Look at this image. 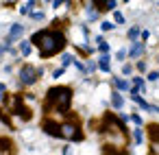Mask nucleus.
<instances>
[{
	"instance_id": "24",
	"label": "nucleus",
	"mask_w": 159,
	"mask_h": 155,
	"mask_svg": "<svg viewBox=\"0 0 159 155\" xmlns=\"http://www.w3.org/2000/svg\"><path fill=\"white\" fill-rule=\"evenodd\" d=\"M137 33H139V29H137V26H135V29H131V31H129V37H131V40H133V37H137Z\"/></svg>"
},
{
	"instance_id": "13",
	"label": "nucleus",
	"mask_w": 159,
	"mask_h": 155,
	"mask_svg": "<svg viewBox=\"0 0 159 155\" xmlns=\"http://www.w3.org/2000/svg\"><path fill=\"white\" fill-rule=\"evenodd\" d=\"M96 5H87V9H85V13H87V20H94L96 18V9H94Z\"/></svg>"
},
{
	"instance_id": "18",
	"label": "nucleus",
	"mask_w": 159,
	"mask_h": 155,
	"mask_svg": "<svg viewBox=\"0 0 159 155\" xmlns=\"http://www.w3.org/2000/svg\"><path fill=\"white\" fill-rule=\"evenodd\" d=\"M20 50H22V55H29V53H31V44H29V42H22V44H20Z\"/></svg>"
},
{
	"instance_id": "11",
	"label": "nucleus",
	"mask_w": 159,
	"mask_h": 155,
	"mask_svg": "<svg viewBox=\"0 0 159 155\" xmlns=\"http://www.w3.org/2000/svg\"><path fill=\"white\" fill-rule=\"evenodd\" d=\"M9 140H0V155H11V148H9Z\"/></svg>"
},
{
	"instance_id": "6",
	"label": "nucleus",
	"mask_w": 159,
	"mask_h": 155,
	"mask_svg": "<svg viewBox=\"0 0 159 155\" xmlns=\"http://www.w3.org/2000/svg\"><path fill=\"white\" fill-rule=\"evenodd\" d=\"M22 33H24V26H22V24H13V26H11V31H9V37H7V44H5V48H9V44H11L16 37H20Z\"/></svg>"
},
{
	"instance_id": "19",
	"label": "nucleus",
	"mask_w": 159,
	"mask_h": 155,
	"mask_svg": "<svg viewBox=\"0 0 159 155\" xmlns=\"http://www.w3.org/2000/svg\"><path fill=\"white\" fill-rule=\"evenodd\" d=\"M33 7H35V2H26V5H24V7H22L20 11H22V13L26 16V13H31V9H33Z\"/></svg>"
},
{
	"instance_id": "10",
	"label": "nucleus",
	"mask_w": 159,
	"mask_h": 155,
	"mask_svg": "<svg viewBox=\"0 0 159 155\" xmlns=\"http://www.w3.org/2000/svg\"><path fill=\"white\" fill-rule=\"evenodd\" d=\"M148 133H150V138H152V142H157V144H159V124H150V129H148Z\"/></svg>"
},
{
	"instance_id": "28",
	"label": "nucleus",
	"mask_w": 159,
	"mask_h": 155,
	"mask_svg": "<svg viewBox=\"0 0 159 155\" xmlns=\"http://www.w3.org/2000/svg\"><path fill=\"white\" fill-rule=\"evenodd\" d=\"M87 70H89V72H94V70H96V63H92V61H89V63H87Z\"/></svg>"
},
{
	"instance_id": "30",
	"label": "nucleus",
	"mask_w": 159,
	"mask_h": 155,
	"mask_svg": "<svg viewBox=\"0 0 159 155\" xmlns=\"http://www.w3.org/2000/svg\"><path fill=\"white\" fill-rule=\"evenodd\" d=\"M105 155H122V153H118V151H111V148H109V151H107Z\"/></svg>"
},
{
	"instance_id": "17",
	"label": "nucleus",
	"mask_w": 159,
	"mask_h": 155,
	"mask_svg": "<svg viewBox=\"0 0 159 155\" xmlns=\"http://www.w3.org/2000/svg\"><path fill=\"white\" fill-rule=\"evenodd\" d=\"M96 42H98V48H100V50L107 55V50H109V44H107V42H102V37H98Z\"/></svg>"
},
{
	"instance_id": "15",
	"label": "nucleus",
	"mask_w": 159,
	"mask_h": 155,
	"mask_svg": "<svg viewBox=\"0 0 159 155\" xmlns=\"http://www.w3.org/2000/svg\"><path fill=\"white\" fill-rule=\"evenodd\" d=\"M111 103H113V107H116V109H120V107H122V96H120V94H113Z\"/></svg>"
},
{
	"instance_id": "2",
	"label": "nucleus",
	"mask_w": 159,
	"mask_h": 155,
	"mask_svg": "<svg viewBox=\"0 0 159 155\" xmlns=\"http://www.w3.org/2000/svg\"><path fill=\"white\" fill-rule=\"evenodd\" d=\"M70 103H72V90L70 87H52V90H48L46 109H50V105H52L59 114H68Z\"/></svg>"
},
{
	"instance_id": "21",
	"label": "nucleus",
	"mask_w": 159,
	"mask_h": 155,
	"mask_svg": "<svg viewBox=\"0 0 159 155\" xmlns=\"http://www.w3.org/2000/svg\"><path fill=\"white\" fill-rule=\"evenodd\" d=\"M100 29H102V31H111V29H113V24H111V22H102V24H100Z\"/></svg>"
},
{
	"instance_id": "3",
	"label": "nucleus",
	"mask_w": 159,
	"mask_h": 155,
	"mask_svg": "<svg viewBox=\"0 0 159 155\" xmlns=\"http://www.w3.org/2000/svg\"><path fill=\"white\" fill-rule=\"evenodd\" d=\"M61 138H68V140L79 142V140H83V133L79 131V127L74 122H63L61 124Z\"/></svg>"
},
{
	"instance_id": "26",
	"label": "nucleus",
	"mask_w": 159,
	"mask_h": 155,
	"mask_svg": "<svg viewBox=\"0 0 159 155\" xmlns=\"http://www.w3.org/2000/svg\"><path fill=\"white\" fill-rule=\"evenodd\" d=\"M133 135H135V140H137V142H142V140H144V135H142V131H139V129H135V133H133Z\"/></svg>"
},
{
	"instance_id": "16",
	"label": "nucleus",
	"mask_w": 159,
	"mask_h": 155,
	"mask_svg": "<svg viewBox=\"0 0 159 155\" xmlns=\"http://www.w3.org/2000/svg\"><path fill=\"white\" fill-rule=\"evenodd\" d=\"M118 7V2H116V0H109V2H105V5H100V9H109V11H113Z\"/></svg>"
},
{
	"instance_id": "23",
	"label": "nucleus",
	"mask_w": 159,
	"mask_h": 155,
	"mask_svg": "<svg viewBox=\"0 0 159 155\" xmlns=\"http://www.w3.org/2000/svg\"><path fill=\"white\" fill-rule=\"evenodd\" d=\"M116 22H118V24H124V16L118 13V11H116Z\"/></svg>"
},
{
	"instance_id": "27",
	"label": "nucleus",
	"mask_w": 159,
	"mask_h": 155,
	"mask_svg": "<svg viewBox=\"0 0 159 155\" xmlns=\"http://www.w3.org/2000/svg\"><path fill=\"white\" fill-rule=\"evenodd\" d=\"M148 79H150V81H157V79H159V72H150Z\"/></svg>"
},
{
	"instance_id": "32",
	"label": "nucleus",
	"mask_w": 159,
	"mask_h": 155,
	"mask_svg": "<svg viewBox=\"0 0 159 155\" xmlns=\"http://www.w3.org/2000/svg\"><path fill=\"white\" fill-rule=\"evenodd\" d=\"M0 101H5V94H2V92H0Z\"/></svg>"
},
{
	"instance_id": "5",
	"label": "nucleus",
	"mask_w": 159,
	"mask_h": 155,
	"mask_svg": "<svg viewBox=\"0 0 159 155\" xmlns=\"http://www.w3.org/2000/svg\"><path fill=\"white\" fill-rule=\"evenodd\" d=\"M44 131H46L48 135H52V138H61V124H57V122H52V120H46V122H44Z\"/></svg>"
},
{
	"instance_id": "12",
	"label": "nucleus",
	"mask_w": 159,
	"mask_h": 155,
	"mask_svg": "<svg viewBox=\"0 0 159 155\" xmlns=\"http://www.w3.org/2000/svg\"><path fill=\"white\" fill-rule=\"evenodd\" d=\"M142 50H144V46H142L139 42H135V44H133V48H131V57H137Z\"/></svg>"
},
{
	"instance_id": "4",
	"label": "nucleus",
	"mask_w": 159,
	"mask_h": 155,
	"mask_svg": "<svg viewBox=\"0 0 159 155\" xmlns=\"http://www.w3.org/2000/svg\"><path fill=\"white\" fill-rule=\"evenodd\" d=\"M35 81H37L35 68H33V66H22V70H20V83H22V85H31V83H35Z\"/></svg>"
},
{
	"instance_id": "20",
	"label": "nucleus",
	"mask_w": 159,
	"mask_h": 155,
	"mask_svg": "<svg viewBox=\"0 0 159 155\" xmlns=\"http://www.w3.org/2000/svg\"><path fill=\"white\" fill-rule=\"evenodd\" d=\"M70 63H74V57H72V55H63V68L70 66Z\"/></svg>"
},
{
	"instance_id": "8",
	"label": "nucleus",
	"mask_w": 159,
	"mask_h": 155,
	"mask_svg": "<svg viewBox=\"0 0 159 155\" xmlns=\"http://www.w3.org/2000/svg\"><path fill=\"white\" fill-rule=\"evenodd\" d=\"M133 101H135V103H137L139 107H144L146 111H159V107H152V105H148V103H146L144 98H139L137 94H133Z\"/></svg>"
},
{
	"instance_id": "29",
	"label": "nucleus",
	"mask_w": 159,
	"mask_h": 155,
	"mask_svg": "<svg viewBox=\"0 0 159 155\" xmlns=\"http://www.w3.org/2000/svg\"><path fill=\"white\" fill-rule=\"evenodd\" d=\"M131 120H133V122H137V124H142V118H139V116H131Z\"/></svg>"
},
{
	"instance_id": "14",
	"label": "nucleus",
	"mask_w": 159,
	"mask_h": 155,
	"mask_svg": "<svg viewBox=\"0 0 159 155\" xmlns=\"http://www.w3.org/2000/svg\"><path fill=\"white\" fill-rule=\"evenodd\" d=\"M113 85H116L118 90H126V87H129V83L122 81V79H113Z\"/></svg>"
},
{
	"instance_id": "9",
	"label": "nucleus",
	"mask_w": 159,
	"mask_h": 155,
	"mask_svg": "<svg viewBox=\"0 0 159 155\" xmlns=\"http://www.w3.org/2000/svg\"><path fill=\"white\" fill-rule=\"evenodd\" d=\"M98 68L105 70V72H109V55H102V57L98 59Z\"/></svg>"
},
{
	"instance_id": "25",
	"label": "nucleus",
	"mask_w": 159,
	"mask_h": 155,
	"mask_svg": "<svg viewBox=\"0 0 159 155\" xmlns=\"http://www.w3.org/2000/svg\"><path fill=\"white\" fill-rule=\"evenodd\" d=\"M133 83H135V87H139V90H142V87H144V81H142V79H139V77H135V81H133Z\"/></svg>"
},
{
	"instance_id": "31",
	"label": "nucleus",
	"mask_w": 159,
	"mask_h": 155,
	"mask_svg": "<svg viewBox=\"0 0 159 155\" xmlns=\"http://www.w3.org/2000/svg\"><path fill=\"white\" fill-rule=\"evenodd\" d=\"M63 155H72V151H70V146H66V148H63Z\"/></svg>"
},
{
	"instance_id": "22",
	"label": "nucleus",
	"mask_w": 159,
	"mask_h": 155,
	"mask_svg": "<svg viewBox=\"0 0 159 155\" xmlns=\"http://www.w3.org/2000/svg\"><path fill=\"white\" fill-rule=\"evenodd\" d=\"M116 57H118V59H120V61H122V59H124V57H126V50H124V48H120V50H118V53H116Z\"/></svg>"
},
{
	"instance_id": "1",
	"label": "nucleus",
	"mask_w": 159,
	"mask_h": 155,
	"mask_svg": "<svg viewBox=\"0 0 159 155\" xmlns=\"http://www.w3.org/2000/svg\"><path fill=\"white\" fill-rule=\"evenodd\" d=\"M31 42H35V44L39 46L42 57H50V55L59 53V50L66 46V35H63L61 31H50V29H46V31L35 33V35L31 37Z\"/></svg>"
},
{
	"instance_id": "7",
	"label": "nucleus",
	"mask_w": 159,
	"mask_h": 155,
	"mask_svg": "<svg viewBox=\"0 0 159 155\" xmlns=\"http://www.w3.org/2000/svg\"><path fill=\"white\" fill-rule=\"evenodd\" d=\"M13 105H16V114H20V116H22L24 120H29V118H31V114H29V109H26V107L22 105V98H20V96H16Z\"/></svg>"
}]
</instances>
